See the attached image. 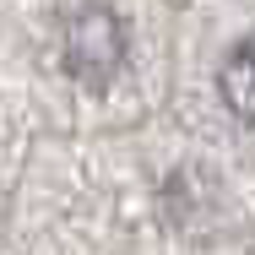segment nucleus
<instances>
[{"label": "nucleus", "instance_id": "f257e3e1", "mask_svg": "<svg viewBox=\"0 0 255 255\" xmlns=\"http://www.w3.org/2000/svg\"><path fill=\"white\" fill-rule=\"evenodd\" d=\"M125 27L109 5H82L65 27V71L82 82V87H109L125 65Z\"/></svg>", "mask_w": 255, "mask_h": 255}, {"label": "nucleus", "instance_id": "f03ea898", "mask_svg": "<svg viewBox=\"0 0 255 255\" xmlns=\"http://www.w3.org/2000/svg\"><path fill=\"white\" fill-rule=\"evenodd\" d=\"M223 98H228V109L245 120V125H255V49L250 38L245 44H234V54L223 60Z\"/></svg>", "mask_w": 255, "mask_h": 255}]
</instances>
